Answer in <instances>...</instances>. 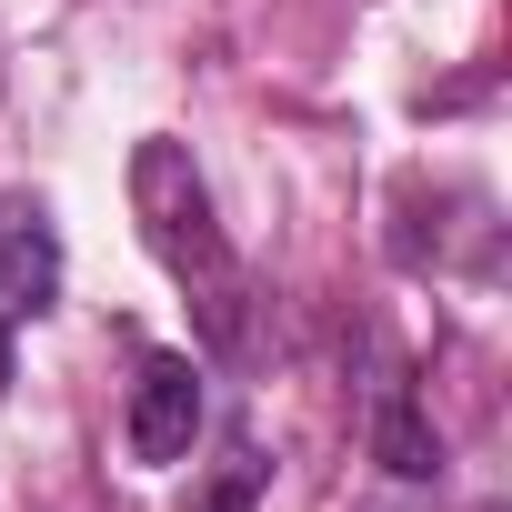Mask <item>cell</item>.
I'll use <instances>...</instances> for the list:
<instances>
[{
  "mask_svg": "<svg viewBox=\"0 0 512 512\" xmlns=\"http://www.w3.org/2000/svg\"><path fill=\"white\" fill-rule=\"evenodd\" d=\"M131 221H141V251L171 272V292L201 312V352L241 362L251 352V272H241V251L221 241V221H211V181L161 131L131 151Z\"/></svg>",
  "mask_w": 512,
  "mask_h": 512,
  "instance_id": "1",
  "label": "cell"
},
{
  "mask_svg": "<svg viewBox=\"0 0 512 512\" xmlns=\"http://www.w3.org/2000/svg\"><path fill=\"white\" fill-rule=\"evenodd\" d=\"M61 302V231L41 191H0V332Z\"/></svg>",
  "mask_w": 512,
  "mask_h": 512,
  "instance_id": "3",
  "label": "cell"
},
{
  "mask_svg": "<svg viewBox=\"0 0 512 512\" xmlns=\"http://www.w3.org/2000/svg\"><path fill=\"white\" fill-rule=\"evenodd\" d=\"M0 402H11V332H0Z\"/></svg>",
  "mask_w": 512,
  "mask_h": 512,
  "instance_id": "6",
  "label": "cell"
},
{
  "mask_svg": "<svg viewBox=\"0 0 512 512\" xmlns=\"http://www.w3.org/2000/svg\"><path fill=\"white\" fill-rule=\"evenodd\" d=\"M262 482H272L262 442H231V452L211 462V482H201V502H191V512H251V502H262Z\"/></svg>",
  "mask_w": 512,
  "mask_h": 512,
  "instance_id": "5",
  "label": "cell"
},
{
  "mask_svg": "<svg viewBox=\"0 0 512 512\" xmlns=\"http://www.w3.org/2000/svg\"><path fill=\"white\" fill-rule=\"evenodd\" d=\"M121 442H131L141 472H171V462L201 442V362H191V352H141V362H131Z\"/></svg>",
  "mask_w": 512,
  "mask_h": 512,
  "instance_id": "2",
  "label": "cell"
},
{
  "mask_svg": "<svg viewBox=\"0 0 512 512\" xmlns=\"http://www.w3.org/2000/svg\"><path fill=\"white\" fill-rule=\"evenodd\" d=\"M372 452H382V472H402V482H432V472H442V432L422 422V402H412L402 372L372 382Z\"/></svg>",
  "mask_w": 512,
  "mask_h": 512,
  "instance_id": "4",
  "label": "cell"
}]
</instances>
